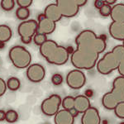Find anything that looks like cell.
<instances>
[{"instance_id":"30bf717a","label":"cell","mask_w":124,"mask_h":124,"mask_svg":"<svg viewBox=\"0 0 124 124\" xmlns=\"http://www.w3.org/2000/svg\"><path fill=\"white\" fill-rule=\"evenodd\" d=\"M46 75L45 68L40 64L30 65L27 69V76L30 81L33 83H39L42 81Z\"/></svg>"},{"instance_id":"603a6c76","label":"cell","mask_w":124,"mask_h":124,"mask_svg":"<svg viewBox=\"0 0 124 124\" xmlns=\"http://www.w3.org/2000/svg\"><path fill=\"white\" fill-rule=\"evenodd\" d=\"M15 3L14 0H2L0 5L4 11H11L15 7Z\"/></svg>"},{"instance_id":"7a4b0ae2","label":"cell","mask_w":124,"mask_h":124,"mask_svg":"<svg viewBox=\"0 0 124 124\" xmlns=\"http://www.w3.org/2000/svg\"><path fill=\"white\" fill-rule=\"evenodd\" d=\"M40 53L48 63L63 65L69 60V51L53 40H47L40 46Z\"/></svg>"},{"instance_id":"ba28073f","label":"cell","mask_w":124,"mask_h":124,"mask_svg":"<svg viewBox=\"0 0 124 124\" xmlns=\"http://www.w3.org/2000/svg\"><path fill=\"white\" fill-rule=\"evenodd\" d=\"M55 3L64 17H73L76 16L79 11V6L77 4L76 0H57Z\"/></svg>"},{"instance_id":"cb8c5ba5","label":"cell","mask_w":124,"mask_h":124,"mask_svg":"<svg viewBox=\"0 0 124 124\" xmlns=\"http://www.w3.org/2000/svg\"><path fill=\"white\" fill-rule=\"evenodd\" d=\"M47 40L48 39H47L46 36L44 35V34H41V33H38V32L36 34V35L34 36V37H33L34 43H35L36 45L39 46H41L42 45V44L45 43Z\"/></svg>"},{"instance_id":"4dcf8cb0","label":"cell","mask_w":124,"mask_h":124,"mask_svg":"<svg viewBox=\"0 0 124 124\" xmlns=\"http://www.w3.org/2000/svg\"><path fill=\"white\" fill-rule=\"evenodd\" d=\"M117 70H118L120 76L124 77V61L121 62V64H120L118 68H117Z\"/></svg>"},{"instance_id":"9a60e30c","label":"cell","mask_w":124,"mask_h":124,"mask_svg":"<svg viewBox=\"0 0 124 124\" xmlns=\"http://www.w3.org/2000/svg\"><path fill=\"white\" fill-rule=\"evenodd\" d=\"M109 34L113 39L117 41L124 40V23L113 22L109 25Z\"/></svg>"},{"instance_id":"8992f818","label":"cell","mask_w":124,"mask_h":124,"mask_svg":"<svg viewBox=\"0 0 124 124\" xmlns=\"http://www.w3.org/2000/svg\"><path fill=\"white\" fill-rule=\"evenodd\" d=\"M37 27H38L37 21L32 19L27 20L19 24L17 27V32L21 37V41H23V43H31L34 36L37 33Z\"/></svg>"},{"instance_id":"5b68a950","label":"cell","mask_w":124,"mask_h":124,"mask_svg":"<svg viewBox=\"0 0 124 124\" xmlns=\"http://www.w3.org/2000/svg\"><path fill=\"white\" fill-rule=\"evenodd\" d=\"M8 56L13 65L18 69H25L31 65V55L24 46H15L9 50Z\"/></svg>"},{"instance_id":"4fadbf2b","label":"cell","mask_w":124,"mask_h":124,"mask_svg":"<svg viewBox=\"0 0 124 124\" xmlns=\"http://www.w3.org/2000/svg\"><path fill=\"white\" fill-rule=\"evenodd\" d=\"M55 124H74L75 117L70 113V111L65 109L59 110V112L54 116Z\"/></svg>"},{"instance_id":"6da1fadb","label":"cell","mask_w":124,"mask_h":124,"mask_svg":"<svg viewBox=\"0 0 124 124\" xmlns=\"http://www.w3.org/2000/svg\"><path fill=\"white\" fill-rule=\"evenodd\" d=\"M76 49L73 51L70 61L77 70H91L97 65L99 55L105 51V39L98 37L91 30L80 31L75 38Z\"/></svg>"},{"instance_id":"277c9868","label":"cell","mask_w":124,"mask_h":124,"mask_svg":"<svg viewBox=\"0 0 124 124\" xmlns=\"http://www.w3.org/2000/svg\"><path fill=\"white\" fill-rule=\"evenodd\" d=\"M123 102H124V77L118 76L113 80L112 90L103 96L102 104L106 109L114 110Z\"/></svg>"},{"instance_id":"8fae6325","label":"cell","mask_w":124,"mask_h":124,"mask_svg":"<svg viewBox=\"0 0 124 124\" xmlns=\"http://www.w3.org/2000/svg\"><path fill=\"white\" fill-rule=\"evenodd\" d=\"M38 27H37V32L44 34L47 36L53 33L56 28V24L54 22L51 21L46 17L44 13H41L38 16Z\"/></svg>"},{"instance_id":"484cf974","label":"cell","mask_w":124,"mask_h":124,"mask_svg":"<svg viewBox=\"0 0 124 124\" xmlns=\"http://www.w3.org/2000/svg\"><path fill=\"white\" fill-rule=\"evenodd\" d=\"M111 10H112L111 6L105 4V5H103L100 9H99V13H100V15H102L104 17H110V14H111Z\"/></svg>"},{"instance_id":"f1b7e54d","label":"cell","mask_w":124,"mask_h":124,"mask_svg":"<svg viewBox=\"0 0 124 124\" xmlns=\"http://www.w3.org/2000/svg\"><path fill=\"white\" fill-rule=\"evenodd\" d=\"M6 90H7V83H5L3 79L0 78V97L4 94Z\"/></svg>"},{"instance_id":"d6986e66","label":"cell","mask_w":124,"mask_h":124,"mask_svg":"<svg viewBox=\"0 0 124 124\" xmlns=\"http://www.w3.org/2000/svg\"><path fill=\"white\" fill-rule=\"evenodd\" d=\"M74 104H75V98L72 96H66L63 99L61 103L62 108L65 110H70L74 109Z\"/></svg>"},{"instance_id":"e0dca14e","label":"cell","mask_w":124,"mask_h":124,"mask_svg":"<svg viewBox=\"0 0 124 124\" xmlns=\"http://www.w3.org/2000/svg\"><path fill=\"white\" fill-rule=\"evenodd\" d=\"M110 17L113 22L124 23V3H117L112 7Z\"/></svg>"},{"instance_id":"9c48e42d","label":"cell","mask_w":124,"mask_h":124,"mask_svg":"<svg viewBox=\"0 0 124 124\" xmlns=\"http://www.w3.org/2000/svg\"><path fill=\"white\" fill-rule=\"evenodd\" d=\"M66 83L70 88L73 89H79L84 87L86 83V77L80 70H73L70 71L66 76Z\"/></svg>"},{"instance_id":"83f0119b","label":"cell","mask_w":124,"mask_h":124,"mask_svg":"<svg viewBox=\"0 0 124 124\" xmlns=\"http://www.w3.org/2000/svg\"><path fill=\"white\" fill-rule=\"evenodd\" d=\"M32 0H17L16 3L19 6V8H28L30 6L32 3Z\"/></svg>"},{"instance_id":"3957f363","label":"cell","mask_w":124,"mask_h":124,"mask_svg":"<svg viewBox=\"0 0 124 124\" xmlns=\"http://www.w3.org/2000/svg\"><path fill=\"white\" fill-rule=\"evenodd\" d=\"M124 61V47L123 45H118L106 53L102 59L98 61L97 70L102 75H108L117 70L121 62Z\"/></svg>"},{"instance_id":"52a82bcc","label":"cell","mask_w":124,"mask_h":124,"mask_svg":"<svg viewBox=\"0 0 124 124\" xmlns=\"http://www.w3.org/2000/svg\"><path fill=\"white\" fill-rule=\"evenodd\" d=\"M61 103L62 99L61 96L58 94H51L42 101L41 109L45 115L52 117L59 112Z\"/></svg>"},{"instance_id":"1f68e13d","label":"cell","mask_w":124,"mask_h":124,"mask_svg":"<svg viewBox=\"0 0 124 124\" xmlns=\"http://www.w3.org/2000/svg\"><path fill=\"white\" fill-rule=\"evenodd\" d=\"M6 119V112L3 110H0V122L4 121Z\"/></svg>"},{"instance_id":"d4e9b609","label":"cell","mask_w":124,"mask_h":124,"mask_svg":"<svg viewBox=\"0 0 124 124\" xmlns=\"http://www.w3.org/2000/svg\"><path fill=\"white\" fill-rule=\"evenodd\" d=\"M115 115L117 116L118 118L124 119V102L119 103L118 105L114 108Z\"/></svg>"},{"instance_id":"4316f807","label":"cell","mask_w":124,"mask_h":124,"mask_svg":"<svg viewBox=\"0 0 124 124\" xmlns=\"http://www.w3.org/2000/svg\"><path fill=\"white\" fill-rule=\"evenodd\" d=\"M51 82L54 85H61L63 83V77L61 74H54L51 77Z\"/></svg>"},{"instance_id":"2e32d148","label":"cell","mask_w":124,"mask_h":124,"mask_svg":"<svg viewBox=\"0 0 124 124\" xmlns=\"http://www.w3.org/2000/svg\"><path fill=\"white\" fill-rule=\"evenodd\" d=\"M91 107L89 97L85 95H78L75 98L74 109H75L79 113H84L87 109Z\"/></svg>"},{"instance_id":"f546056e","label":"cell","mask_w":124,"mask_h":124,"mask_svg":"<svg viewBox=\"0 0 124 124\" xmlns=\"http://www.w3.org/2000/svg\"><path fill=\"white\" fill-rule=\"evenodd\" d=\"M103 5H105L104 0H96L94 2V7L98 9H100Z\"/></svg>"},{"instance_id":"44dd1931","label":"cell","mask_w":124,"mask_h":124,"mask_svg":"<svg viewBox=\"0 0 124 124\" xmlns=\"http://www.w3.org/2000/svg\"><path fill=\"white\" fill-rule=\"evenodd\" d=\"M16 16L19 20L27 21V19L30 16V10L25 8H18L16 10Z\"/></svg>"},{"instance_id":"ffe728a7","label":"cell","mask_w":124,"mask_h":124,"mask_svg":"<svg viewBox=\"0 0 124 124\" xmlns=\"http://www.w3.org/2000/svg\"><path fill=\"white\" fill-rule=\"evenodd\" d=\"M20 80L16 77L9 78L7 81V88L11 91H16L20 88Z\"/></svg>"},{"instance_id":"7c38bea8","label":"cell","mask_w":124,"mask_h":124,"mask_svg":"<svg viewBox=\"0 0 124 124\" xmlns=\"http://www.w3.org/2000/svg\"><path fill=\"white\" fill-rule=\"evenodd\" d=\"M81 124H101V117L98 109L90 107L82 113Z\"/></svg>"},{"instance_id":"5bb4252c","label":"cell","mask_w":124,"mask_h":124,"mask_svg":"<svg viewBox=\"0 0 124 124\" xmlns=\"http://www.w3.org/2000/svg\"><path fill=\"white\" fill-rule=\"evenodd\" d=\"M44 15L46 16V18L54 23L61 21V19L63 17L56 3H51V4L47 5L44 11Z\"/></svg>"},{"instance_id":"ac0fdd59","label":"cell","mask_w":124,"mask_h":124,"mask_svg":"<svg viewBox=\"0 0 124 124\" xmlns=\"http://www.w3.org/2000/svg\"><path fill=\"white\" fill-rule=\"evenodd\" d=\"M13 32L8 25H0V42H8L12 37Z\"/></svg>"},{"instance_id":"d6a6232c","label":"cell","mask_w":124,"mask_h":124,"mask_svg":"<svg viewBox=\"0 0 124 124\" xmlns=\"http://www.w3.org/2000/svg\"><path fill=\"white\" fill-rule=\"evenodd\" d=\"M104 2H105V4H108V5H113V4H115L116 3V0H104Z\"/></svg>"},{"instance_id":"e575fe53","label":"cell","mask_w":124,"mask_h":124,"mask_svg":"<svg viewBox=\"0 0 124 124\" xmlns=\"http://www.w3.org/2000/svg\"><path fill=\"white\" fill-rule=\"evenodd\" d=\"M120 124H124V122H122V123H120Z\"/></svg>"},{"instance_id":"7402d4cb","label":"cell","mask_w":124,"mask_h":124,"mask_svg":"<svg viewBox=\"0 0 124 124\" xmlns=\"http://www.w3.org/2000/svg\"><path fill=\"white\" fill-rule=\"evenodd\" d=\"M18 119V114L15 110H8L6 112V121L9 123H14Z\"/></svg>"},{"instance_id":"836d02e7","label":"cell","mask_w":124,"mask_h":124,"mask_svg":"<svg viewBox=\"0 0 124 124\" xmlns=\"http://www.w3.org/2000/svg\"><path fill=\"white\" fill-rule=\"evenodd\" d=\"M123 47H124V40L123 41Z\"/></svg>"}]
</instances>
